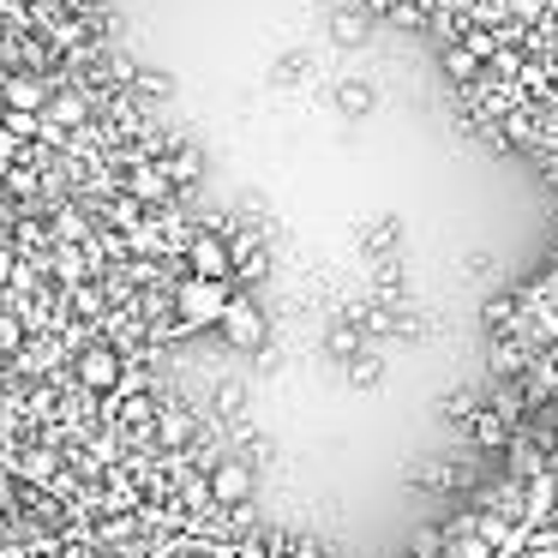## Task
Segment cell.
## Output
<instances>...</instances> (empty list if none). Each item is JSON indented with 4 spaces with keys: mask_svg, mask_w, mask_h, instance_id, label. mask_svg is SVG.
I'll return each mask as SVG.
<instances>
[{
    "mask_svg": "<svg viewBox=\"0 0 558 558\" xmlns=\"http://www.w3.org/2000/svg\"><path fill=\"white\" fill-rule=\"evenodd\" d=\"M198 433H205V421H198V409H193V402L162 397V409H157V421H150L145 445H157V457H186Z\"/></svg>",
    "mask_w": 558,
    "mask_h": 558,
    "instance_id": "obj_2",
    "label": "cell"
},
{
    "mask_svg": "<svg viewBox=\"0 0 558 558\" xmlns=\"http://www.w3.org/2000/svg\"><path fill=\"white\" fill-rule=\"evenodd\" d=\"M553 361H558V342H553Z\"/></svg>",
    "mask_w": 558,
    "mask_h": 558,
    "instance_id": "obj_30",
    "label": "cell"
},
{
    "mask_svg": "<svg viewBox=\"0 0 558 558\" xmlns=\"http://www.w3.org/2000/svg\"><path fill=\"white\" fill-rule=\"evenodd\" d=\"M438 409H445V421H474V414H481V390H474V385H450Z\"/></svg>",
    "mask_w": 558,
    "mask_h": 558,
    "instance_id": "obj_16",
    "label": "cell"
},
{
    "mask_svg": "<svg viewBox=\"0 0 558 558\" xmlns=\"http://www.w3.org/2000/svg\"><path fill=\"white\" fill-rule=\"evenodd\" d=\"M469 438H474V450H481V457H505V445H510L517 433H510V426H505V421H498V414L481 402V414L469 421Z\"/></svg>",
    "mask_w": 558,
    "mask_h": 558,
    "instance_id": "obj_8",
    "label": "cell"
},
{
    "mask_svg": "<svg viewBox=\"0 0 558 558\" xmlns=\"http://www.w3.org/2000/svg\"><path fill=\"white\" fill-rule=\"evenodd\" d=\"M409 558H445V534L421 529V534H414V546H409Z\"/></svg>",
    "mask_w": 558,
    "mask_h": 558,
    "instance_id": "obj_20",
    "label": "cell"
},
{
    "mask_svg": "<svg viewBox=\"0 0 558 558\" xmlns=\"http://www.w3.org/2000/svg\"><path fill=\"white\" fill-rule=\"evenodd\" d=\"M342 109L366 114V109H373V85H342Z\"/></svg>",
    "mask_w": 558,
    "mask_h": 558,
    "instance_id": "obj_22",
    "label": "cell"
},
{
    "mask_svg": "<svg viewBox=\"0 0 558 558\" xmlns=\"http://www.w3.org/2000/svg\"><path fill=\"white\" fill-rule=\"evenodd\" d=\"M133 90L138 102H162V97H174V73H162V66H133Z\"/></svg>",
    "mask_w": 558,
    "mask_h": 558,
    "instance_id": "obj_14",
    "label": "cell"
},
{
    "mask_svg": "<svg viewBox=\"0 0 558 558\" xmlns=\"http://www.w3.org/2000/svg\"><path fill=\"white\" fill-rule=\"evenodd\" d=\"M181 265H186V277H198V282H229V234L198 229L193 241H186Z\"/></svg>",
    "mask_w": 558,
    "mask_h": 558,
    "instance_id": "obj_5",
    "label": "cell"
},
{
    "mask_svg": "<svg viewBox=\"0 0 558 558\" xmlns=\"http://www.w3.org/2000/svg\"><path fill=\"white\" fill-rule=\"evenodd\" d=\"M198 481H205V498H210L217 510H234V505H246V498L258 493L253 469H246V462H234V457H222L217 469H210V474H198Z\"/></svg>",
    "mask_w": 558,
    "mask_h": 558,
    "instance_id": "obj_6",
    "label": "cell"
},
{
    "mask_svg": "<svg viewBox=\"0 0 558 558\" xmlns=\"http://www.w3.org/2000/svg\"><path fill=\"white\" fill-rule=\"evenodd\" d=\"M217 330H222V342H229V349H241V354H253L258 342L270 337V325H265V306H258L253 294H234V301L222 306Z\"/></svg>",
    "mask_w": 558,
    "mask_h": 558,
    "instance_id": "obj_4",
    "label": "cell"
},
{
    "mask_svg": "<svg viewBox=\"0 0 558 558\" xmlns=\"http://www.w3.org/2000/svg\"><path fill=\"white\" fill-rule=\"evenodd\" d=\"M397 234H402V222H397V217H378L373 229H366V253H378V246H390Z\"/></svg>",
    "mask_w": 558,
    "mask_h": 558,
    "instance_id": "obj_19",
    "label": "cell"
},
{
    "mask_svg": "<svg viewBox=\"0 0 558 558\" xmlns=\"http://www.w3.org/2000/svg\"><path fill=\"white\" fill-rule=\"evenodd\" d=\"M378 378H385V361L361 349V354H354V361H349V385H354V390H373Z\"/></svg>",
    "mask_w": 558,
    "mask_h": 558,
    "instance_id": "obj_17",
    "label": "cell"
},
{
    "mask_svg": "<svg viewBox=\"0 0 558 558\" xmlns=\"http://www.w3.org/2000/svg\"><path fill=\"white\" fill-rule=\"evenodd\" d=\"M553 414H558V390H553Z\"/></svg>",
    "mask_w": 558,
    "mask_h": 558,
    "instance_id": "obj_28",
    "label": "cell"
},
{
    "mask_svg": "<svg viewBox=\"0 0 558 558\" xmlns=\"http://www.w3.org/2000/svg\"><path fill=\"white\" fill-rule=\"evenodd\" d=\"M7 510H13V481L0 474V517H7Z\"/></svg>",
    "mask_w": 558,
    "mask_h": 558,
    "instance_id": "obj_26",
    "label": "cell"
},
{
    "mask_svg": "<svg viewBox=\"0 0 558 558\" xmlns=\"http://www.w3.org/2000/svg\"><path fill=\"white\" fill-rule=\"evenodd\" d=\"M553 19H558V0H546V25H553Z\"/></svg>",
    "mask_w": 558,
    "mask_h": 558,
    "instance_id": "obj_27",
    "label": "cell"
},
{
    "mask_svg": "<svg viewBox=\"0 0 558 558\" xmlns=\"http://www.w3.org/2000/svg\"><path fill=\"white\" fill-rule=\"evenodd\" d=\"M210 414L229 421V426H241V414H246V385L241 378H222V385L210 390Z\"/></svg>",
    "mask_w": 558,
    "mask_h": 558,
    "instance_id": "obj_13",
    "label": "cell"
},
{
    "mask_svg": "<svg viewBox=\"0 0 558 558\" xmlns=\"http://www.w3.org/2000/svg\"><path fill=\"white\" fill-rule=\"evenodd\" d=\"M229 301H234L229 282H198V277H181V282H174V294H169L174 325H181V330H210Z\"/></svg>",
    "mask_w": 558,
    "mask_h": 558,
    "instance_id": "obj_1",
    "label": "cell"
},
{
    "mask_svg": "<svg viewBox=\"0 0 558 558\" xmlns=\"http://www.w3.org/2000/svg\"><path fill=\"white\" fill-rule=\"evenodd\" d=\"M277 558H325V541L318 534H282Z\"/></svg>",
    "mask_w": 558,
    "mask_h": 558,
    "instance_id": "obj_18",
    "label": "cell"
},
{
    "mask_svg": "<svg viewBox=\"0 0 558 558\" xmlns=\"http://www.w3.org/2000/svg\"><path fill=\"white\" fill-rule=\"evenodd\" d=\"M162 169V181L174 186V193H181V186H193L198 174H205V150H193V145H181V150H169V157L157 162Z\"/></svg>",
    "mask_w": 558,
    "mask_h": 558,
    "instance_id": "obj_10",
    "label": "cell"
},
{
    "mask_svg": "<svg viewBox=\"0 0 558 558\" xmlns=\"http://www.w3.org/2000/svg\"><path fill=\"white\" fill-rule=\"evenodd\" d=\"M121 198H133V205L138 210H157V205H169V198H174V186L169 181H162V169H157V162H126V174H121Z\"/></svg>",
    "mask_w": 558,
    "mask_h": 558,
    "instance_id": "obj_7",
    "label": "cell"
},
{
    "mask_svg": "<svg viewBox=\"0 0 558 558\" xmlns=\"http://www.w3.org/2000/svg\"><path fill=\"white\" fill-rule=\"evenodd\" d=\"M438 61H445V78L457 90H474L481 85V61H474L469 49H462V43H450V49H438Z\"/></svg>",
    "mask_w": 558,
    "mask_h": 558,
    "instance_id": "obj_12",
    "label": "cell"
},
{
    "mask_svg": "<svg viewBox=\"0 0 558 558\" xmlns=\"http://www.w3.org/2000/svg\"><path fill=\"white\" fill-rule=\"evenodd\" d=\"M229 522H234V529H258V505H253V498H246V505H234Z\"/></svg>",
    "mask_w": 558,
    "mask_h": 558,
    "instance_id": "obj_24",
    "label": "cell"
},
{
    "mask_svg": "<svg viewBox=\"0 0 558 558\" xmlns=\"http://www.w3.org/2000/svg\"><path fill=\"white\" fill-rule=\"evenodd\" d=\"M366 37H373V19H366L361 7H337V13H330V43H337V49H361Z\"/></svg>",
    "mask_w": 558,
    "mask_h": 558,
    "instance_id": "obj_9",
    "label": "cell"
},
{
    "mask_svg": "<svg viewBox=\"0 0 558 558\" xmlns=\"http://www.w3.org/2000/svg\"><path fill=\"white\" fill-rule=\"evenodd\" d=\"M253 354H258V373H282V361H289V349H282V342H270V337L258 342Z\"/></svg>",
    "mask_w": 558,
    "mask_h": 558,
    "instance_id": "obj_21",
    "label": "cell"
},
{
    "mask_svg": "<svg viewBox=\"0 0 558 558\" xmlns=\"http://www.w3.org/2000/svg\"><path fill=\"white\" fill-rule=\"evenodd\" d=\"M373 282H378V294H397V289H402V265H390V258H385Z\"/></svg>",
    "mask_w": 558,
    "mask_h": 558,
    "instance_id": "obj_23",
    "label": "cell"
},
{
    "mask_svg": "<svg viewBox=\"0 0 558 558\" xmlns=\"http://www.w3.org/2000/svg\"><path fill=\"white\" fill-rule=\"evenodd\" d=\"M481 318H486V330H498V337H517V318H522V294H486Z\"/></svg>",
    "mask_w": 558,
    "mask_h": 558,
    "instance_id": "obj_11",
    "label": "cell"
},
{
    "mask_svg": "<svg viewBox=\"0 0 558 558\" xmlns=\"http://www.w3.org/2000/svg\"><path fill=\"white\" fill-rule=\"evenodd\" d=\"M361 13H366V19H390V13H397V0H366Z\"/></svg>",
    "mask_w": 558,
    "mask_h": 558,
    "instance_id": "obj_25",
    "label": "cell"
},
{
    "mask_svg": "<svg viewBox=\"0 0 558 558\" xmlns=\"http://www.w3.org/2000/svg\"><path fill=\"white\" fill-rule=\"evenodd\" d=\"M361 349H366V337H361V330L349 325V318H337V325L325 330V354H330V361H342V366H349V361H354V354H361Z\"/></svg>",
    "mask_w": 558,
    "mask_h": 558,
    "instance_id": "obj_15",
    "label": "cell"
},
{
    "mask_svg": "<svg viewBox=\"0 0 558 558\" xmlns=\"http://www.w3.org/2000/svg\"><path fill=\"white\" fill-rule=\"evenodd\" d=\"M121 373H126V354L109 349L102 337L85 342V349L73 354V378H78L85 397H114V390H121Z\"/></svg>",
    "mask_w": 558,
    "mask_h": 558,
    "instance_id": "obj_3",
    "label": "cell"
},
{
    "mask_svg": "<svg viewBox=\"0 0 558 558\" xmlns=\"http://www.w3.org/2000/svg\"><path fill=\"white\" fill-rule=\"evenodd\" d=\"M553 282H558V258H553Z\"/></svg>",
    "mask_w": 558,
    "mask_h": 558,
    "instance_id": "obj_29",
    "label": "cell"
}]
</instances>
